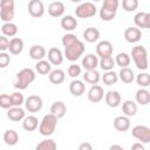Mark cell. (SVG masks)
<instances>
[{"instance_id":"cell-49","label":"cell","mask_w":150,"mask_h":150,"mask_svg":"<svg viewBox=\"0 0 150 150\" xmlns=\"http://www.w3.org/2000/svg\"><path fill=\"white\" fill-rule=\"evenodd\" d=\"M131 150H145V148H144V145L142 143L136 142V143H134L131 145Z\"/></svg>"},{"instance_id":"cell-24","label":"cell","mask_w":150,"mask_h":150,"mask_svg":"<svg viewBox=\"0 0 150 150\" xmlns=\"http://www.w3.org/2000/svg\"><path fill=\"white\" fill-rule=\"evenodd\" d=\"M122 111H123L124 116L132 117L137 112V104L132 100H127L122 103Z\"/></svg>"},{"instance_id":"cell-15","label":"cell","mask_w":150,"mask_h":150,"mask_svg":"<svg viewBox=\"0 0 150 150\" xmlns=\"http://www.w3.org/2000/svg\"><path fill=\"white\" fill-rule=\"evenodd\" d=\"M124 39L129 43H136L142 39V32L137 27H128L124 30Z\"/></svg>"},{"instance_id":"cell-35","label":"cell","mask_w":150,"mask_h":150,"mask_svg":"<svg viewBox=\"0 0 150 150\" xmlns=\"http://www.w3.org/2000/svg\"><path fill=\"white\" fill-rule=\"evenodd\" d=\"M35 70L40 75H48L52 71V64L47 60H40L35 64Z\"/></svg>"},{"instance_id":"cell-44","label":"cell","mask_w":150,"mask_h":150,"mask_svg":"<svg viewBox=\"0 0 150 150\" xmlns=\"http://www.w3.org/2000/svg\"><path fill=\"white\" fill-rule=\"evenodd\" d=\"M0 107L2 109H11L13 107L11 95H8V94H1L0 95Z\"/></svg>"},{"instance_id":"cell-21","label":"cell","mask_w":150,"mask_h":150,"mask_svg":"<svg viewBox=\"0 0 150 150\" xmlns=\"http://www.w3.org/2000/svg\"><path fill=\"white\" fill-rule=\"evenodd\" d=\"M98 66V57L94 54H87L82 59V67L86 70H94Z\"/></svg>"},{"instance_id":"cell-25","label":"cell","mask_w":150,"mask_h":150,"mask_svg":"<svg viewBox=\"0 0 150 150\" xmlns=\"http://www.w3.org/2000/svg\"><path fill=\"white\" fill-rule=\"evenodd\" d=\"M39 120L34 115H28L22 120V128L26 131H34L39 125Z\"/></svg>"},{"instance_id":"cell-17","label":"cell","mask_w":150,"mask_h":150,"mask_svg":"<svg viewBox=\"0 0 150 150\" xmlns=\"http://www.w3.org/2000/svg\"><path fill=\"white\" fill-rule=\"evenodd\" d=\"M64 5L62 1H53L49 4L48 8H47V12L50 16L53 18H60L63 15L64 13Z\"/></svg>"},{"instance_id":"cell-37","label":"cell","mask_w":150,"mask_h":150,"mask_svg":"<svg viewBox=\"0 0 150 150\" xmlns=\"http://www.w3.org/2000/svg\"><path fill=\"white\" fill-rule=\"evenodd\" d=\"M102 81L105 86H112L115 84L117 81H118V76H117V73H115L114 70H109V71H105L103 75H102Z\"/></svg>"},{"instance_id":"cell-31","label":"cell","mask_w":150,"mask_h":150,"mask_svg":"<svg viewBox=\"0 0 150 150\" xmlns=\"http://www.w3.org/2000/svg\"><path fill=\"white\" fill-rule=\"evenodd\" d=\"M117 76H118V79H120L122 82H124V83H131V82L135 80V74H134L132 69H130L129 67H127V68H121V70L118 71Z\"/></svg>"},{"instance_id":"cell-14","label":"cell","mask_w":150,"mask_h":150,"mask_svg":"<svg viewBox=\"0 0 150 150\" xmlns=\"http://www.w3.org/2000/svg\"><path fill=\"white\" fill-rule=\"evenodd\" d=\"M47 57H48V62L54 66H59L63 62V53L61 52V49L56 47H52L47 52Z\"/></svg>"},{"instance_id":"cell-39","label":"cell","mask_w":150,"mask_h":150,"mask_svg":"<svg viewBox=\"0 0 150 150\" xmlns=\"http://www.w3.org/2000/svg\"><path fill=\"white\" fill-rule=\"evenodd\" d=\"M35 150H56V142L52 138H46L35 146Z\"/></svg>"},{"instance_id":"cell-19","label":"cell","mask_w":150,"mask_h":150,"mask_svg":"<svg viewBox=\"0 0 150 150\" xmlns=\"http://www.w3.org/2000/svg\"><path fill=\"white\" fill-rule=\"evenodd\" d=\"M49 111H50L52 115H54V116L59 120V118H62V117L66 115L67 108H66V104H64L62 101H55V102L50 105Z\"/></svg>"},{"instance_id":"cell-16","label":"cell","mask_w":150,"mask_h":150,"mask_svg":"<svg viewBox=\"0 0 150 150\" xmlns=\"http://www.w3.org/2000/svg\"><path fill=\"white\" fill-rule=\"evenodd\" d=\"M104 100L108 107L116 108L121 104V94L117 90H109L104 94Z\"/></svg>"},{"instance_id":"cell-18","label":"cell","mask_w":150,"mask_h":150,"mask_svg":"<svg viewBox=\"0 0 150 150\" xmlns=\"http://www.w3.org/2000/svg\"><path fill=\"white\" fill-rule=\"evenodd\" d=\"M69 91H70V94L73 96H81V95H83L84 91H86L84 82L81 81V80H77V79L73 80L70 82V84H69Z\"/></svg>"},{"instance_id":"cell-30","label":"cell","mask_w":150,"mask_h":150,"mask_svg":"<svg viewBox=\"0 0 150 150\" xmlns=\"http://www.w3.org/2000/svg\"><path fill=\"white\" fill-rule=\"evenodd\" d=\"M48 79L53 84H61L64 81L66 75L62 69H54L48 74Z\"/></svg>"},{"instance_id":"cell-43","label":"cell","mask_w":150,"mask_h":150,"mask_svg":"<svg viewBox=\"0 0 150 150\" xmlns=\"http://www.w3.org/2000/svg\"><path fill=\"white\" fill-rule=\"evenodd\" d=\"M77 40H79V39H77V36H76L75 34L68 33V34H64V35L62 36V40H61V42H62L63 47L66 48V47H68V46L73 45L74 42H76Z\"/></svg>"},{"instance_id":"cell-3","label":"cell","mask_w":150,"mask_h":150,"mask_svg":"<svg viewBox=\"0 0 150 150\" xmlns=\"http://www.w3.org/2000/svg\"><path fill=\"white\" fill-rule=\"evenodd\" d=\"M118 0H104L100 9V18L103 21H110L116 16L118 8Z\"/></svg>"},{"instance_id":"cell-6","label":"cell","mask_w":150,"mask_h":150,"mask_svg":"<svg viewBox=\"0 0 150 150\" xmlns=\"http://www.w3.org/2000/svg\"><path fill=\"white\" fill-rule=\"evenodd\" d=\"M14 1L13 0H1L0 1V19L6 22H12L15 15L14 11Z\"/></svg>"},{"instance_id":"cell-23","label":"cell","mask_w":150,"mask_h":150,"mask_svg":"<svg viewBox=\"0 0 150 150\" xmlns=\"http://www.w3.org/2000/svg\"><path fill=\"white\" fill-rule=\"evenodd\" d=\"M46 53L47 52H46L45 47L41 45H34L29 49V56H30V59H33L35 61L43 60V57L46 56Z\"/></svg>"},{"instance_id":"cell-9","label":"cell","mask_w":150,"mask_h":150,"mask_svg":"<svg viewBox=\"0 0 150 150\" xmlns=\"http://www.w3.org/2000/svg\"><path fill=\"white\" fill-rule=\"evenodd\" d=\"M42 98L38 95H30L25 100V108L28 112H38L42 109Z\"/></svg>"},{"instance_id":"cell-42","label":"cell","mask_w":150,"mask_h":150,"mask_svg":"<svg viewBox=\"0 0 150 150\" xmlns=\"http://www.w3.org/2000/svg\"><path fill=\"white\" fill-rule=\"evenodd\" d=\"M11 100H12V104L13 107H21V104L25 103V97L20 91H15L11 95Z\"/></svg>"},{"instance_id":"cell-13","label":"cell","mask_w":150,"mask_h":150,"mask_svg":"<svg viewBox=\"0 0 150 150\" xmlns=\"http://www.w3.org/2000/svg\"><path fill=\"white\" fill-rule=\"evenodd\" d=\"M134 22L136 27L139 28H150V14L146 12H138L134 16Z\"/></svg>"},{"instance_id":"cell-22","label":"cell","mask_w":150,"mask_h":150,"mask_svg":"<svg viewBox=\"0 0 150 150\" xmlns=\"http://www.w3.org/2000/svg\"><path fill=\"white\" fill-rule=\"evenodd\" d=\"M114 128L117 131H121V132L127 131L130 128V118L124 116V115L123 116H117L114 120Z\"/></svg>"},{"instance_id":"cell-50","label":"cell","mask_w":150,"mask_h":150,"mask_svg":"<svg viewBox=\"0 0 150 150\" xmlns=\"http://www.w3.org/2000/svg\"><path fill=\"white\" fill-rule=\"evenodd\" d=\"M109 150H123V148H122L120 144H112V145L109 148Z\"/></svg>"},{"instance_id":"cell-20","label":"cell","mask_w":150,"mask_h":150,"mask_svg":"<svg viewBox=\"0 0 150 150\" xmlns=\"http://www.w3.org/2000/svg\"><path fill=\"white\" fill-rule=\"evenodd\" d=\"M7 117L13 122H19L26 117V112L21 107H12L7 111Z\"/></svg>"},{"instance_id":"cell-27","label":"cell","mask_w":150,"mask_h":150,"mask_svg":"<svg viewBox=\"0 0 150 150\" xmlns=\"http://www.w3.org/2000/svg\"><path fill=\"white\" fill-rule=\"evenodd\" d=\"M82 76H83V81L86 83L91 84V86L97 84L98 81L101 80V75H100V73L96 69H94V70H86Z\"/></svg>"},{"instance_id":"cell-38","label":"cell","mask_w":150,"mask_h":150,"mask_svg":"<svg viewBox=\"0 0 150 150\" xmlns=\"http://www.w3.org/2000/svg\"><path fill=\"white\" fill-rule=\"evenodd\" d=\"M98 66H100L101 69L104 70V71L112 70V68L115 67V60L112 59V56H105V57H102V59L98 61Z\"/></svg>"},{"instance_id":"cell-29","label":"cell","mask_w":150,"mask_h":150,"mask_svg":"<svg viewBox=\"0 0 150 150\" xmlns=\"http://www.w3.org/2000/svg\"><path fill=\"white\" fill-rule=\"evenodd\" d=\"M83 38L89 43L96 42L100 39V30L97 28H95V27H88L83 32Z\"/></svg>"},{"instance_id":"cell-47","label":"cell","mask_w":150,"mask_h":150,"mask_svg":"<svg viewBox=\"0 0 150 150\" xmlns=\"http://www.w3.org/2000/svg\"><path fill=\"white\" fill-rule=\"evenodd\" d=\"M9 46V40L5 35H0V52H5L8 49Z\"/></svg>"},{"instance_id":"cell-28","label":"cell","mask_w":150,"mask_h":150,"mask_svg":"<svg viewBox=\"0 0 150 150\" xmlns=\"http://www.w3.org/2000/svg\"><path fill=\"white\" fill-rule=\"evenodd\" d=\"M61 27L64 30L71 32L77 27V20L73 15H64L61 19Z\"/></svg>"},{"instance_id":"cell-2","label":"cell","mask_w":150,"mask_h":150,"mask_svg":"<svg viewBox=\"0 0 150 150\" xmlns=\"http://www.w3.org/2000/svg\"><path fill=\"white\" fill-rule=\"evenodd\" d=\"M131 57L135 62V66L139 70H146L149 62H148V52L143 46H135L131 50Z\"/></svg>"},{"instance_id":"cell-7","label":"cell","mask_w":150,"mask_h":150,"mask_svg":"<svg viewBox=\"0 0 150 150\" xmlns=\"http://www.w3.org/2000/svg\"><path fill=\"white\" fill-rule=\"evenodd\" d=\"M97 9L93 2H82L75 9V15L80 19H88L95 16Z\"/></svg>"},{"instance_id":"cell-36","label":"cell","mask_w":150,"mask_h":150,"mask_svg":"<svg viewBox=\"0 0 150 150\" xmlns=\"http://www.w3.org/2000/svg\"><path fill=\"white\" fill-rule=\"evenodd\" d=\"M130 62H131V59H130L129 54H127L124 52L123 53H118L116 55V57H115V64L120 66L121 68H127L130 64Z\"/></svg>"},{"instance_id":"cell-41","label":"cell","mask_w":150,"mask_h":150,"mask_svg":"<svg viewBox=\"0 0 150 150\" xmlns=\"http://www.w3.org/2000/svg\"><path fill=\"white\" fill-rule=\"evenodd\" d=\"M122 7L125 12H134L138 7V1L137 0H123Z\"/></svg>"},{"instance_id":"cell-46","label":"cell","mask_w":150,"mask_h":150,"mask_svg":"<svg viewBox=\"0 0 150 150\" xmlns=\"http://www.w3.org/2000/svg\"><path fill=\"white\" fill-rule=\"evenodd\" d=\"M11 63V56L6 52H0V68H6Z\"/></svg>"},{"instance_id":"cell-26","label":"cell","mask_w":150,"mask_h":150,"mask_svg":"<svg viewBox=\"0 0 150 150\" xmlns=\"http://www.w3.org/2000/svg\"><path fill=\"white\" fill-rule=\"evenodd\" d=\"M8 50L13 55H19L23 50V41L20 38H13L12 40H9Z\"/></svg>"},{"instance_id":"cell-34","label":"cell","mask_w":150,"mask_h":150,"mask_svg":"<svg viewBox=\"0 0 150 150\" xmlns=\"http://www.w3.org/2000/svg\"><path fill=\"white\" fill-rule=\"evenodd\" d=\"M1 32H2V35H5L6 38L15 36L18 33V26L13 22H6L1 26Z\"/></svg>"},{"instance_id":"cell-11","label":"cell","mask_w":150,"mask_h":150,"mask_svg":"<svg viewBox=\"0 0 150 150\" xmlns=\"http://www.w3.org/2000/svg\"><path fill=\"white\" fill-rule=\"evenodd\" d=\"M28 12L33 18H41L45 14V5L41 0H30L28 2Z\"/></svg>"},{"instance_id":"cell-33","label":"cell","mask_w":150,"mask_h":150,"mask_svg":"<svg viewBox=\"0 0 150 150\" xmlns=\"http://www.w3.org/2000/svg\"><path fill=\"white\" fill-rule=\"evenodd\" d=\"M135 98H136V102L139 103L141 105H146L150 102V93L146 89L141 88L136 91Z\"/></svg>"},{"instance_id":"cell-8","label":"cell","mask_w":150,"mask_h":150,"mask_svg":"<svg viewBox=\"0 0 150 150\" xmlns=\"http://www.w3.org/2000/svg\"><path fill=\"white\" fill-rule=\"evenodd\" d=\"M131 134L137 141H141L139 143L150 142V128L146 125H135L131 130Z\"/></svg>"},{"instance_id":"cell-48","label":"cell","mask_w":150,"mask_h":150,"mask_svg":"<svg viewBox=\"0 0 150 150\" xmlns=\"http://www.w3.org/2000/svg\"><path fill=\"white\" fill-rule=\"evenodd\" d=\"M77 150H93V145H91L89 142H82V143L79 145Z\"/></svg>"},{"instance_id":"cell-45","label":"cell","mask_w":150,"mask_h":150,"mask_svg":"<svg viewBox=\"0 0 150 150\" xmlns=\"http://www.w3.org/2000/svg\"><path fill=\"white\" fill-rule=\"evenodd\" d=\"M81 71H82V68H81L79 64H76V63L70 64V66L68 67V70H67L68 75H69L70 77H73V79H76L77 76H80V75H81Z\"/></svg>"},{"instance_id":"cell-10","label":"cell","mask_w":150,"mask_h":150,"mask_svg":"<svg viewBox=\"0 0 150 150\" xmlns=\"http://www.w3.org/2000/svg\"><path fill=\"white\" fill-rule=\"evenodd\" d=\"M104 94L105 93H104L103 88L101 86H98V84H95V86H91L89 88L87 96H88V100L91 103H98V102H101L103 100Z\"/></svg>"},{"instance_id":"cell-12","label":"cell","mask_w":150,"mask_h":150,"mask_svg":"<svg viewBox=\"0 0 150 150\" xmlns=\"http://www.w3.org/2000/svg\"><path fill=\"white\" fill-rule=\"evenodd\" d=\"M112 50H114V47H112L111 42L108 41V40L100 41L97 43V46H96V54L101 59L102 57H105V56H111Z\"/></svg>"},{"instance_id":"cell-40","label":"cell","mask_w":150,"mask_h":150,"mask_svg":"<svg viewBox=\"0 0 150 150\" xmlns=\"http://www.w3.org/2000/svg\"><path fill=\"white\" fill-rule=\"evenodd\" d=\"M136 82L141 88H146L150 86V75L148 73H139L136 76Z\"/></svg>"},{"instance_id":"cell-1","label":"cell","mask_w":150,"mask_h":150,"mask_svg":"<svg viewBox=\"0 0 150 150\" xmlns=\"http://www.w3.org/2000/svg\"><path fill=\"white\" fill-rule=\"evenodd\" d=\"M35 71L32 68H23L21 69L19 73H16L15 79H14V88L19 89V90H23L26 89L34 80H35Z\"/></svg>"},{"instance_id":"cell-4","label":"cell","mask_w":150,"mask_h":150,"mask_svg":"<svg viewBox=\"0 0 150 150\" xmlns=\"http://www.w3.org/2000/svg\"><path fill=\"white\" fill-rule=\"evenodd\" d=\"M56 125H57V118L54 115L52 114L45 115L39 123V132L42 136H50L55 131Z\"/></svg>"},{"instance_id":"cell-5","label":"cell","mask_w":150,"mask_h":150,"mask_svg":"<svg viewBox=\"0 0 150 150\" xmlns=\"http://www.w3.org/2000/svg\"><path fill=\"white\" fill-rule=\"evenodd\" d=\"M84 49H86L84 43L81 40H77L73 45H70V46L64 48V56H66V59L68 61L74 62V61L79 60L82 56V54L84 53Z\"/></svg>"},{"instance_id":"cell-32","label":"cell","mask_w":150,"mask_h":150,"mask_svg":"<svg viewBox=\"0 0 150 150\" xmlns=\"http://www.w3.org/2000/svg\"><path fill=\"white\" fill-rule=\"evenodd\" d=\"M4 141L7 145L13 146L19 142V134L13 129H8L4 132Z\"/></svg>"}]
</instances>
